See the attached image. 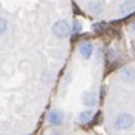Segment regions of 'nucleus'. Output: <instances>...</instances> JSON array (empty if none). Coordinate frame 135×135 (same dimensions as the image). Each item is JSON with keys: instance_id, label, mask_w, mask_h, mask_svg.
<instances>
[{"instance_id": "1", "label": "nucleus", "mask_w": 135, "mask_h": 135, "mask_svg": "<svg viewBox=\"0 0 135 135\" xmlns=\"http://www.w3.org/2000/svg\"><path fill=\"white\" fill-rule=\"evenodd\" d=\"M113 123H114V128L119 131H129L135 126V117L128 111H120L116 114Z\"/></svg>"}, {"instance_id": "2", "label": "nucleus", "mask_w": 135, "mask_h": 135, "mask_svg": "<svg viewBox=\"0 0 135 135\" xmlns=\"http://www.w3.org/2000/svg\"><path fill=\"white\" fill-rule=\"evenodd\" d=\"M53 35L57 39H66L71 35V26L66 20H59L53 26Z\"/></svg>"}, {"instance_id": "3", "label": "nucleus", "mask_w": 135, "mask_h": 135, "mask_svg": "<svg viewBox=\"0 0 135 135\" xmlns=\"http://www.w3.org/2000/svg\"><path fill=\"white\" fill-rule=\"evenodd\" d=\"M47 119H48V123L51 126H60V125H63V122H65V113H63L62 110L54 108V110H50Z\"/></svg>"}, {"instance_id": "4", "label": "nucleus", "mask_w": 135, "mask_h": 135, "mask_svg": "<svg viewBox=\"0 0 135 135\" xmlns=\"http://www.w3.org/2000/svg\"><path fill=\"white\" fill-rule=\"evenodd\" d=\"M120 80L122 81L128 83V84H131V83L135 81V69L132 66H125L120 69Z\"/></svg>"}, {"instance_id": "5", "label": "nucleus", "mask_w": 135, "mask_h": 135, "mask_svg": "<svg viewBox=\"0 0 135 135\" xmlns=\"http://www.w3.org/2000/svg\"><path fill=\"white\" fill-rule=\"evenodd\" d=\"M81 102L84 104L86 107L89 108H93V107H96L98 104V98H96V93L95 92H90V90H87L81 95Z\"/></svg>"}, {"instance_id": "6", "label": "nucleus", "mask_w": 135, "mask_h": 135, "mask_svg": "<svg viewBox=\"0 0 135 135\" xmlns=\"http://www.w3.org/2000/svg\"><path fill=\"white\" fill-rule=\"evenodd\" d=\"M93 50H95V47H93V44L89 42V41H84V42L80 44V54H81V57L86 59V60H89V59L92 57Z\"/></svg>"}, {"instance_id": "7", "label": "nucleus", "mask_w": 135, "mask_h": 135, "mask_svg": "<svg viewBox=\"0 0 135 135\" xmlns=\"http://www.w3.org/2000/svg\"><path fill=\"white\" fill-rule=\"evenodd\" d=\"M84 8L90 14H95V15H99L104 12V3L102 2H87L86 5H84Z\"/></svg>"}, {"instance_id": "8", "label": "nucleus", "mask_w": 135, "mask_h": 135, "mask_svg": "<svg viewBox=\"0 0 135 135\" xmlns=\"http://www.w3.org/2000/svg\"><path fill=\"white\" fill-rule=\"evenodd\" d=\"M132 11H135V2H122L119 5V12L122 15H128Z\"/></svg>"}, {"instance_id": "9", "label": "nucleus", "mask_w": 135, "mask_h": 135, "mask_svg": "<svg viewBox=\"0 0 135 135\" xmlns=\"http://www.w3.org/2000/svg\"><path fill=\"white\" fill-rule=\"evenodd\" d=\"M93 116H95V111L93 110H83L78 114V122L80 123H89L93 119Z\"/></svg>"}, {"instance_id": "10", "label": "nucleus", "mask_w": 135, "mask_h": 135, "mask_svg": "<svg viewBox=\"0 0 135 135\" xmlns=\"http://www.w3.org/2000/svg\"><path fill=\"white\" fill-rule=\"evenodd\" d=\"M8 30V20L0 17V35H3Z\"/></svg>"}, {"instance_id": "11", "label": "nucleus", "mask_w": 135, "mask_h": 135, "mask_svg": "<svg viewBox=\"0 0 135 135\" xmlns=\"http://www.w3.org/2000/svg\"><path fill=\"white\" fill-rule=\"evenodd\" d=\"M80 30H81V26H80V23H74V33H78V32H80Z\"/></svg>"}, {"instance_id": "12", "label": "nucleus", "mask_w": 135, "mask_h": 135, "mask_svg": "<svg viewBox=\"0 0 135 135\" xmlns=\"http://www.w3.org/2000/svg\"><path fill=\"white\" fill-rule=\"evenodd\" d=\"M131 29H132V32H135V23H132V24H131Z\"/></svg>"}]
</instances>
